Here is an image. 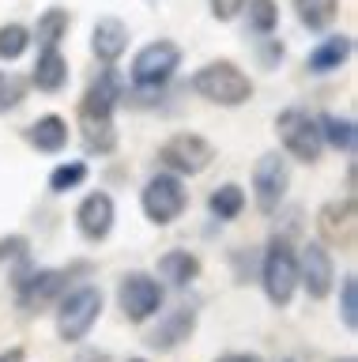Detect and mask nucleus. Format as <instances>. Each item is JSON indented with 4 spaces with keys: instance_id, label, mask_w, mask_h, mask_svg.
Segmentation results:
<instances>
[{
    "instance_id": "1",
    "label": "nucleus",
    "mask_w": 358,
    "mask_h": 362,
    "mask_svg": "<svg viewBox=\"0 0 358 362\" xmlns=\"http://www.w3.org/2000/svg\"><path fill=\"white\" fill-rule=\"evenodd\" d=\"M91 272V260H72L64 268H30L16 279V298L23 313H42L46 305H57L76 283Z\"/></svg>"
},
{
    "instance_id": "2",
    "label": "nucleus",
    "mask_w": 358,
    "mask_h": 362,
    "mask_svg": "<svg viewBox=\"0 0 358 362\" xmlns=\"http://www.w3.org/2000/svg\"><path fill=\"white\" fill-rule=\"evenodd\" d=\"M189 90H193L196 98L211 102V106L238 110L253 98V79L234 61H211V64L196 68V72L189 76Z\"/></svg>"
},
{
    "instance_id": "3",
    "label": "nucleus",
    "mask_w": 358,
    "mask_h": 362,
    "mask_svg": "<svg viewBox=\"0 0 358 362\" xmlns=\"http://www.w3.org/2000/svg\"><path fill=\"white\" fill-rule=\"evenodd\" d=\"M261 287L275 310H287L298 294V249L290 245L287 234L268 238L261 253Z\"/></svg>"
},
{
    "instance_id": "4",
    "label": "nucleus",
    "mask_w": 358,
    "mask_h": 362,
    "mask_svg": "<svg viewBox=\"0 0 358 362\" xmlns=\"http://www.w3.org/2000/svg\"><path fill=\"white\" fill-rule=\"evenodd\" d=\"M106 310V294L95 283H76V287L57 302V336L64 344H83L91 336V328L98 325V317Z\"/></svg>"
},
{
    "instance_id": "5",
    "label": "nucleus",
    "mask_w": 358,
    "mask_h": 362,
    "mask_svg": "<svg viewBox=\"0 0 358 362\" xmlns=\"http://www.w3.org/2000/svg\"><path fill=\"white\" fill-rule=\"evenodd\" d=\"M140 211L151 226H174L181 215L189 211V189L185 181L170 174V170H159L143 181L140 189Z\"/></svg>"
},
{
    "instance_id": "6",
    "label": "nucleus",
    "mask_w": 358,
    "mask_h": 362,
    "mask_svg": "<svg viewBox=\"0 0 358 362\" xmlns=\"http://www.w3.org/2000/svg\"><path fill=\"white\" fill-rule=\"evenodd\" d=\"M275 136H279L283 151H287L290 158H294V163H302V166L321 163L324 144H321L317 117H313L309 110H302V106H287V110H279V117H275Z\"/></svg>"
},
{
    "instance_id": "7",
    "label": "nucleus",
    "mask_w": 358,
    "mask_h": 362,
    "mask_svg": "<svg viewBox=\"0 0 358 362\" xmlns=\"http://www.w3.org/2000/svg\"><path fill=\"white\" fill-rule=\"evenodd\" d=\"M177 68H181V45L174 38H155L132 57L129 79H132V87H140V90H159L174 79Z\"/></svg>"
},
{
    "instance_id": "8",
    "label": "nucleus",
    "mask_w": 358,
    "mask_h": 362,
    "mask_svg": "<svg viewBox=\"0 0 358 362\" xmlns=\"http://www.w3.org/2000/svg\"><path fill=\"white\" fill-rule=\"evenodd\" d=\"M215 144L208 140V136H200V132H174V136H166L162 147H159V163L162 170H170V174L177 177H196V174H204V170L215 163Z\"/></svg>"
},
{
    "instance_id": "9",
    "label": "nucleus",
    "mask_w": 358,
    "mask_h": 362,
    "mask_svg": "<svg viewBox=\"0 0 358 362\" xmlns=\"http://www.w3.org/2000/svg\"><path fill=\"white\" fill-rule=\"evenodd\" d=\"M114 110L106 98L91 95V90H83L80 98V110H76V121H80V136H83V147L87 155L95 158H106L117 151V124H114Z\"/></svg>"
},
{
    "instance_id": "10",
    "label": "nucleus",
    "mask_w": 358,
    "mask_h": 362,
    "mask_svg": "<svg viewBox=\"0 0 358 362\" xmlns=\"http://www.w3.org/2000/svg\"><path fill=\"white\" fill-rule=\"evenodd\" d=\"M253 204L261 215H275L290 192V158L283 151H264L253 163Z\"/></svg>"
},
{
    "instance_id": "11",
    "label": "nucleus",
    "mask_w": 358,
    "mask_h": 362,
    "mask_svg": "<svg viewBox=\"0 0 358 362\" xmlns=\"http://www.w3.org/2000/svg\"><path fill=\"white\" fill-rule=\"evenodd\" d=\"M162 302H166V291L155 276H148V272H129V276H121L117 305L132 325H148L151 317H159Z\"/></svg>"
},
{
    "instance_id": "12",
    "label": "nucleus",
    "mask_w": 358,
    "mask_h": 362,
    "mask_svg": "<svg viewBox=\"0 0 358 362\" xmlns=\"http://www.w3.org/2000/svg\"><path fill=\"white\" fill-rule=\"evenodd\" d=\"M117 226V204L106 189H91L87 197L76 204V230H80L83 242L102 245Z\"/></svg>"
},
{
    "instance_id": "13",
    "label": "nucleus",
    "mask_w": 358,
    "mask_h": 362,
    "mask_svg": "<svg viewBox=\"0 0 358 362\" xmlns=\"http://www.w3.org/2000/svg\"><path fill=\"white\" fill-rule=\"evenodd\" d=\"M298 287L313 302H324L335 291V260L324 242H306V249L298 253Z\"/></svg>"
},
{
    "instance_id": "14",
    "label": "nucleus",
    "mask_w": 358,
    "mask_h": 362,
    "mask_svg": "<svg viewBox=\"0 0 358 362\" xmlns=\"http://www.w3.org/2000/svg\"><path fill=\"white\" fill-rule=\"evenodd\" d=\"M317 230H321V242L354 249V238H358V204H354V197L321 204V211H317Z\"/></svg>"
},
{
    "instance_id": "15",
    "label": "nucleus",
    "mask_w": 358,
    "mask_h": 362,
    "mask_svg": "<svg viewBox=\"0 0 358 362\" xmlns=\"http://www.w3.org/2000/svg\"><path fill=\"white\" fill-rule=\"evenodd\" d=\"M196 321H200V305H177L174 313H166L162 321L143 336V344L151 351H174V347H181L193 339Z\"/></svg>"
},
{
    "instance_id": "16",
    "label": "nucleus",
    "mask_w": 358,
    "mask_h": 362,
    "mask_svg": "<svg viewBox=\"0 0 358 362\" xmlns=\"http://www.w3.org/2000/svg\"><path fill=\"white\" fill-rule=\"evenodd\" d=\"M129 38H132V30H129L125 19L102 16V19L95 23V30H91V53H95V61H102V68L117 64L121 57H125V49H129Z\"/></svg>"
},
{
    "instance_id": "17",
    "label": "nucleus",
    "mask_w": 358,
    "mask_h": 362,
    "mask_svg": "<svg viewBox=\"0 0 358 362\" xmlns=\"http://www.w3.org/2000/svg\"><path fill=\"white\" fill-rule=\"evenodd\" d=\"M30 83L42 95H61L68 87V61H64L61 45H38V57L30 64Z\"/></svg>"
},
{
    "instance_id": "18",
    "label": "nucleus",
    "mask_w": 358,
    "mask_h": 362,
    "mask_svg": "<svg viewBox=\"0 0 358 362\" xmlns=\"http://www.w3.org/2000/svg\"><path fill=\"white\" fill-rule=\"evenodd\" d=\"M23 136L38 155H61L64 147H68V121H64L61 113H42Z\"/></svg>"
},
{
    "instance_id": "19",
    "label": "nucleus",
    "mask_w": 358,
    "mask_h": 362,
    "mask_svg": "<svg viewBox=\"0 0 358 362\" xmlns=\"http://www.w3.org/2000/svg\"><path fill=\"white\" fill-rule=\"evenodd\" d=\"M351 49H354V42H351V34H328L317 49L309 53V61L306 68L313 76H328V72H340V68L351 61Z\"/></svg>"
},
{
    "instance_id": "20",
    "label": "nucleus",
    "mask_w": 358,
    "mask_h": 362,
    "mask_svg": "<svg viewBox=\"0 0 358 362\" xmlns=\"http://www.w3.org/2000/svg\"><path fill=\"white\" fill-rule=\"evenodd\" d=\"M200 257L189 253V249H170V253L159 257V283H170V287H193L200 279Z\"/></svg>"
},
{
    "instance_id": "21",
    "label": "nucleus",
    "mask_w": 358,
    "mask_h": 362,
    "mask_svg": "<svg viewBox=\"0 0 358 362\" xmlns=\"http://www.w3.org/2000/svg\"><path fill=\"white\" fill-rule=\"evenodd\" d=\"M317 129H321V144H324V147L343 151V155H354V147H358V124H354L351 117L321 113V117H317Z\"/></svg>"
},
{
    "instance_id": "22",
    "label": "nucleus",
    "mask_w": 358,
    "mask_h": 362,
    "mask_svg": "<svg viewBox=\"0 0 358 362\" xmlns=\"http://www.w3.org/2000/svg\"><path fill=\"white\" fill-rule=\"evenodd\" d=\"M245 204H249L245 189L238 185V181H227V185L211 189L208 211H211V219H219V223H234V219H238V215L245 211Z\"/></svg>"
},
{
    "instance_id": "23",
    "label": "nucleus",
    "mask_w": 358,
    "mask_h": 362,
    "mask_svg": "<svg viewBox=\"0 0 358 362\" xmlns=\"http://www.w3.org/2000/svg\"><path fill=\"white\" fill-rule=\"evenodd\" d=\"M294 16L309 34H324L340 16V0H294Z\"/></svg>"
},
{
    "instance_id": "24",
    "label": "nucleus",
    "mask_w": 358,
    "mask_h": 362,
    "mask_svg": "<svg viewBox=\"0 0 358 362\" xmlns=\"http://www.w3.org/2000/svg\"><path fill=\"white\" fill-rule=\"evenodd\" d=\"M68 30H72L68 8H46L35 23V30H30V38H38V45H61L68 38Z\"/></svg>"
},
{
    "instance_id": "25",
    "label": "nucleus",
    "mask_w": 358,
    "mask_h": 362,
    "mask_svg": "<svg viewBox=\"0 0 358 362\" xmlns=\"http://www.w3.org/2000/svg\"><path fill=\"white\" fill-rule=\"evenodd\" d=\"M245 23L256 38H268V34L279 30V4L275 0H245Z\"/></svg>"
},
{
    "instance_id": "26",
    "label": "nucleus",
    "mask_w": 358,
    "mask_h": 362,
    "mask_svg": "<svg viewBox=\"0 0 358 362\" xmlns=\"http://www.w3.org/2000/svg\"><path fill=\"white\" fill-rule=\"evenodd\" d=\"M27 95H30V79L19 76L16 68H0V117L23 106Z\"/></svg>"
},
{
    "instance_id": "27",
    "label": "nucleus",
    "mask_w": 358,
    "mask_h": 362,
    "mask_svg": "<svg viewBox=\"0 0 358 362\" xmlns=\"http://www.w3.org/2000/svg\"><path fill=\"white\" fill-rule=\"evenodd\" d=\"M87 177H91V166H87L83 158H68V163L53 166V174H49V192H53V197H64V192L80 189Z\"/></svg>"
},
{
    "instance_id": "28",
    "label": "nucleus",
    "mask_w": 358,
    "mask_h": 362,
    "mask_svg": "<svg viewBox=\"0 0 358 362\" xmlns=\"http://www.w3.org/2000/svg\"><path fill=\"white\" fill-rule=\"evenodd\" d=\"M30 49V27H23V23H4L0 27V61H19Z\"/></svg>"
},
{
    "instance_id": "29",
    "label": "nucleus",
    "mask_w": 358,
    "mask_h": 362,
    "mask_svg": "<svg viewBox=\"0 0 358 362\" xmlns=\"http://www.w3.org/2000/svg\"><path fill=\"white\" fill-rule=\"evenodd\" d=\"M340 321H343L347 332L358 328V276L354 272L343 276V283H340Z\"/></svg>"
},
{
    "instance_id": "30",
    "label": "nucleus",
    "mask_w": 358,
    "mask_h": 362,
    "mask_svg": "<svg viewBox=\"0 0 358 362\" xmlns=\"http://www.w3.org/2000/svg\"><path fill=\"white\" fill-rule=\"evenodd\" d=\"M283 53H287V45L275 38V34H268V38H261V45H256V61H261L264 72H272V68L283 64Z\"/></svg>"
},
{
    "instance_id": "31",
    "label": "nucleus",
    "mask_w": 358,
    "mask_h": 362,
    "mask_svg": "<svg viewBox=\"0 0 358 362\" xmlns=\"http://www.w3.org/2000/svg\"><path fill=\"white\" fill-rule=\"evenodd\" d=\"M27 257V238L23 234H8L0 238V264H16Z\"/></svg>"
},
{
    "instance_id": "32",
    "label": "nucleus",
    "mask_w": 358,
    "mask_h": 362,
    "mask_svg": "<svg viewBox=\"0 0 358 362\" xmlns=\"http://www.w3.org/2000/svg\"><path fill=\"white\" fill-rule=\"evenodd\" d=\"M211 16H215L219 23H230V19H238L241 16V8H245V0H211Z\"/></svg>"
},
{
    "instance_id": "33",
    "label": "nucleus",
    "mask_w": 358,
    "mask_h": 362,
    "mask_svg": "<svg viewBox=\"0 0 358 362\" xmlns=\"http://www.w3.org/2000/svg\"><path fill=\"white\" fill-rule=\"evenodd\" d=\"M215 362H264V358L253 355V351H227V355H219Z\"/></svg>"
},
{
    "instance_id": "34",
    "label": "nucleus",
    "mask_w": 358,
    "mask_h": 362,
    "mask_svg": "<svg viewBox=\"0 0 358 362\" xmlns=\"http://www.w3.org/2000/svg\"><path fill=\"white\" fill-rule=\"evenodd\" d=\"M0 362H27V347H23V344H16V347L0 351Z\"/></svg>"
},
{
    "instance_id": "35",
    "label": "nucleus",
    "mask_w": 358,
    "mask_h": 362,
    "mask_svg": "<svg viewBox=\"0 0 358 362\" xmlns=\"http://www.w3.org/2000/svg\"><path fill=\"white\" fill-rule=\"evenodd\" d=\"M332 362H358L354 355H343V358H332Z\"/></svg>"
},
{
    "instance_id": "36",
    "label": "nucleus",
    "mask_w": 358,
    "mask_h": 362,
    "mask_svg": "<svg viewBox=\"0 0 358 362\" xmlns=\"http://www.w3.org/2000/svg\"><path fill=\"white\" fill-rule=\"evenodd\" d=\"M283 362H306V358H302V355H287Z\"/></svg>"
},
{
    "instance_id": "37",
    "label": "nucleus",
    "mask_w": 358,
    "mask_h": 362,
    "mask_svg": "<svg viewBox=\"0 0 358 362\" xmlns=\"http://www.w3.org/2000/svg\"><path fill=\"white\" fill-rule=\"evenodd\" d=\"M129 362H148V358H129Z\"/></svg>"
}]
</instances>
